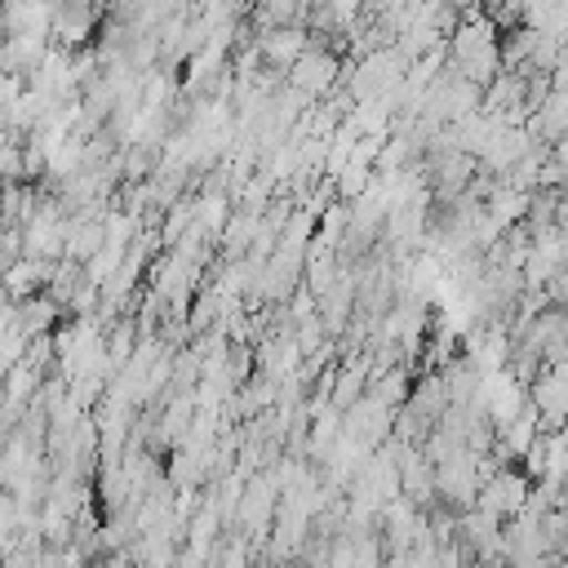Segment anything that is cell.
<instances>
[{
	"label": "cell",
	"instance_id": "277c9868",
	"mask_svg": "<svg viewBox=\"0 0 568 568\" xmlns=\"http://www.w3.org/2000/svg\"><path fill=\"white\" fill-rule=\"evenodd\" d=\"M510 351H515V337L501 324H475L466 333V359H475L484 373L506 368L510 364Z\"/></svg>",
	"mask_w": 568,
	"mask_h": 568
},
{
	"label": "cell",
	"instance_id": "7a4b0ae2",
	"mask_svg": "<svg viewBox=\"0 0 568 568\" xmlns=\"http://www.w3.org/2000/svg\"><path fill=\"white\" fill-rule=\"evenodd\" d=\"M337 80H342V62L320 44H311L293 67H288V84L297 89V93H306L311 102H320L324 93H333L337 89Z\"/></svg>",
	"mask_w": 568,
	"mask_h": 568
},
{
	"label": "cell",
	"instance_id": "3957f363",
	"mask_svg": "<svg viewBox=\"0 0 568 568\" xmlns=\"http://www.w3.org/2000/svg\"><path fill=\"white\" fill-rule=\"evenodd\" d=\"M257 53H262V67H271V71H284L288 75V67L311 49V31L302 27V22H288V27H266V31H257Z\"/></svg>",
	"mask_w": 568,
	"mask_h": 568
},
{
	"label": "cell",
	"instance_id": "6da1fadb",
	"mask_svg": "<svg viewBox=\"0 0 568 568\" xmlns=\"http://www.w3.org/2000/svg\"><path fill=\"white\" fill-rule=\"evenodd\" d=\"M528 497H532L528 470H510V466H497V470L484 479V488H479V501H475V506H484L488 515H501V519H510V515H519V510L528 506Z\"/></svg>",
	"mask_w": 568,
	"mask_h": 568
}]
</instances>
